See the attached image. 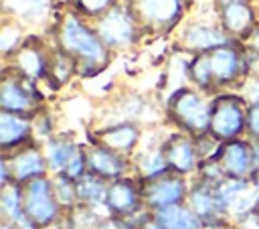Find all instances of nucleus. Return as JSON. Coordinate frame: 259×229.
<instances>
[{
	"instance_id": "nucleus-24",
	"label": "nucleus",
	"mask_w": 259,
	"mask_h": 229,
	"mask_svg": "<svg viewBox=\"0 0 259 229\" xmlns=\"http://www.w3.org/2000/svg\"><path fill=\"white\" fill-rule=\"evenodd\" d=\"M184 43L190 49H198L202 53H208V51L225 47L227 45V34L217 30V28H210V26H192L184 34Z\"/></svg>"
},
{
	"instance_id": "nucleus-36",
	"label": "nucleus",
	"mask_w": 259,
	"mask_h": 229,
	"mask_svg": "<svg viewBox=\"0 0 259 229\" xmlns=\"http://www.w3.org/2000/svg\"><path fill=\"white\" fill-rule=\"evenodd\" d=\"M0 229H12L10 225H6V223H0Z\"/></svg>"
},
{
	"instance_id": "nucleus-9",
	"label": "nucleus",
	"mask_w": 259,
	"mask_h": 229,
	"mask_svg": "<svg viewBox=\"0 0 259 229\" xmlns=\"http://www.w3.org/2000/svg\"><path fill=\"white\" fill-rule=\"evenodd\" d=\"M42 97L38 89L34 87V81L20 75L18 71L14 73H4L2 83H0V107L2 111L10 113H22L34 118L40 109Z\"/></svg>"
},
{
	"instance_id": "nucleus-26",
	"label": "nucleus",
	"mask_w": 259,
	"mask_h": 229,
	"mask_svg": "<svg viewBox=\"0 0 259 229\" xmlns=\"http://www.w3.org/2000/svg\"><path fill=\"white\" fill-rule=\"evenodd\" d=\"M53 190L55 197L63 209V213L73 211L79 205V197H77V180L69 178L67 174H53Z\"/></svg>"
},
{
	"instance_id": "nucleus-30",
	"label": "nucleus",
	"mask_w": 259,
	"mask_h": 229,
	"mask_svg": "<svg viewBox=\"0 0 259 229\" xmlns=\"http://www.w3.org/2000/svg\"><path fill=\"white\" fill-rule=\"evenodd\" d=\"M97 229H138V225L130 219H119V217H103L97 225Z\"/></svg>"
},
{
	"instance_id": "nucleus-21",
	"label": "nucleus",
	"mask_w": 259,
	"mask_h": 229,
	"mask_svg": "<svg viewBox=\"0 0 259 229\" xmlns=\"http://www.w3.org/2000/svg\"><path fill=\"white\" fill-rule=\"evenodd\" d=\"M0 213H2V223H8V225L26 217L22 184L12 180L6 184H0Z\"/></svg>"
},
{
	"instance_id": "nucleus-29",
	"label": "nucleus",
	"mask_w": 259,
	"mask_h": 229,
	"mask_svg": "<svg viewBox=\"0 0 259 229\" xmlns=\"http://www.w3.org/2000/svg\"><path fill=\"white\" fill-rule=\"evenodd\" d=\"M231 229H259V213L251 211L231 221Z\"/></svg>"
},
{
	"instance_id": "nucleus-10",
	"label": "nucleus",
	"mask_w": 259,
	"mask_h": 229,
	"mask_svg": "<svg viewBox=\"0 0 259 229\" xmlns=\"http://www.w3.org/2000/svg\"><path fill=\"white\" fill-rule=\"evenodd\" d=\"M105 207L111 217L130 219V221H136L138 217L148 213V209L144 205L140 180L134 176H123V178L111 180L107 186Z\"/></svg>"
},
{
	"instance_id": "nucleus-28",
	"label": "nucleus",
	"mask_w": 259,
	"mask_h": 229,
	"mask_svg": "<svg viewBox=\"0 0 259 229\" xmlns=\"http://www.w3.org/2000/svg\"><path fill=\"white\" fill-rule=\"evenodd\" d=\"M247 140L259 146V103H251L247 109Z\"/></svg>"
},
{
	"instance_id": "nucleus-18",
	"label": "nucleus",
	"mask_w": 259,
	"mask_h": 229,
	"mask_svg": "<svg viewBox=\"0 0 259 229\" xmlns=\"http://www.w3.org/2000/svg\"><path fill=\"white\" fill-rule=\"evenodd\" d=\"M107 186L109 182L103 180L101 176L93 174V172H87L83 174L79 180H77V197H79V205L103 215V217H109L107 213V207H105V199H107Z\"/></svg>"
},
{
	"instance_id": "nucleus-15",
	"label": "nucleus",
	"mask_w": 259,
	"mask_h": 229,
	"mask_svg": "<svg viewBox=\"0 0 259 229\" xmlns=\"http://www.w3.org/2000/svg\"><path fill=\"white\" fill-rule=\"evenodd\" d=\"M85 152H87V166H89V172L101 176L103 180L111 182V180H117V178H123L127 176V170H130V162L125 156L109 150V148H103L99 144H89L85 146Z\"/></svg>"
},
{
	"instance_id": "nucleus-22",
	"label": "nucleus",
	"mask_w": 259,
	"mask_h": 229,
	"mask_svg": "<svg viewBox=\"0 0 259 229\" xmlns=\"http://www.w3.org/2000/svg\"><path fill=\"white\" fill-rule=\"evenodd\" d=\"M134 166H136V172H138L140 180L156 178V176L168 172V164H166V158H164V152H162V142L158 146L148 148L146 152H140L136 156Z\"/></svg>"
},
{
	"instance_id": "nucleus-11",
	"label": "nucleus",
	"mask_w": 259,
	"mask_h": 229,
	"mask_svg": "<svg viewBox=\"0 0 259 229\" xmlns=\"http://www.w3.org/2000/svg\"><path fill=\"white\" fill-rule=\"evenodd\" d=\"M162 152L170 172L188 176L192 172H198L200 168L194 136H188L184 132H174L162 140Z\"/></svg>"
},
{
	"instance_id": "nucleus-31",
	"label": "nucleus",
	"mask_w": 259,
	"mask_h": 229,
	"mask_svg": "<svg viewBox=\"0 0 259 229\" xmlns=\"http://www.w3.org/2000/svg\"><path fill=\"white\" fill-rule=\"evenodd\" d=\"M111 0H79V6L89 14H101L109 10Z\"/></svg>"
},
{
	"instance_id": "nucleus-16",
	"label": "nucleus",
	"mask_w": 259,
	"mask_h": 229,
	"mask_svg": "<svg viewBox=\"0 0 259 229\" xmlns=\"http://www.w3.org/2000/svg\"><path fill=\"white\" fill-rule=\"evenodd\" d=\"M140 130L136 124L132 122H119L107 128H101L93 134V144H99L103 148H109L121 156H130L136 152L138 144H140Z\"/></svg>"
},
{
	"instance_id": "nucleus-4",
	"label": "nucleus",
	"mask_w": 259,
	"mask_h": 229,
	"mask_svg": "<svg viewBox=\"0 0 259 229\" xmlns=\"http://www.w3.org/2000/svg\"><path fill=\"white\" fill-rule=\"evenodd\" d=\"M214 162L225 178L259 182V148L247 138L223 142Z\"/></svg>"
},
{
	"instance_id": "nucleus-2",
	"label": "nucleus",
	"mask_w": 259,
	"mask_h": 229,
	"mask_svg": "<svg viewBox=\"0 0 259 229\" xmlns=\"http://www.w3.org/2000/svg\"><path fill=\"white\" fill-rule=\"evenodd\" d=\"M168 120L188 136H200L210 130V101L190 87L176 89L166 103Z\"/></svg>"
},
{
	"instance_id": "nucleus-17",
	"label": "nucleus",
	"mask_w": 259,
	"mask_h": 229,
	"mask_svg": "<svg viewBox=\"0 0 259 229\" xmlns=\"http://www.w3.org/2000/svg\"><path fill=\"white\" fill-rule=\"evenodd\" d=\"M180 8H182L180 0H134L132 6L136 18L156 28L170 26L178 18Z\"/></svg>"
},
{
	"instance_id": "nucleus-37",
	"label": "nucleus",
	"mask_w": 259,
	"mask_h": 229,
	"mask_svg": "<svg viewBox=\"0 0 259 229\" xmlns=\"http://www.w3.org/2000/svg\"><path fill=\"white\" fill-rule=\"evenodd\" d=\"M255 211H257V213H259V199H257V207H255Z\"/></svg>"
},
{
	"instance_id": "nucleus-33",
	"label": "nucleus",
	"mask_w": 259,
	"mask_h": 229,
	"mask_svg": "<svg viewBox=\"0 0 259 229\" xmlns=\"http://www.w3.org/2000/svg\"><path fill=\"white\" fill-rule=\"evenodd\" d=\"M134 223L138 225V229H166V227H162V225L154 219V215H152L150 211H148V213H144L142 217H138Z\"/></svg>"
},
{
	"instance_id": "nucleus-19",
	"label": "nucleus",
	"mask_w": 259,
	"mask_h": 229,
	"mask_svg": "<svg viewBox=\"0 0 259 229\" xmlns=\"http://www.w3.org/2000/svg\"><path fill=\"white\" fill-rule=\"evenodd\" d=\"M77 146L79 144L71 136H51L49 140H45L42 148H45L51 174H63L67 170Z\"/></svg>"
},
{
	"instance_id": "nucleus-3",
	"label": "nucleus",
	"mask_w": 259,
	"mask_h": 229,
	"mask_svg": "<svg viewBox=\"0 0 259 229\" xmlns=\"http://www.w3.org/2000/svg\"><path fill=\"white\" fill-rule=\"evenodd\" d=\"M249 103L243 95L221 93L210 99V134L221 142L243 138L247 130Z\"/></svg>"
},
{
	"instance_id": "nucleus-27",
	"label": "nucleus",
	"mask_w": 259,
	"mask_h": 229,
	"mask_svg": "<svg viewBox=\"0 0 259 229\" xmlns=\"http://www.w3.org/2000/svg\"><path fill=\"white\" fill-rule=\"evenodd\" d=\"M73 71H75V59L67 53H57L49 63V73L55 77L57 83H65Z\"/></svg>"
},
{
	"instance_id": "nucleus-20",
	"label": "nucleus",
	"mask_w": 259,
	"mask_h": 229,
	"mask_svg": "<svg viewBox=\"0 0 259 229\" xmlns=\"http://www.w3.org/2000/svg\"><path fill=\"white\" fill-rule=\"evenodd\" d=\"M152 215L166 229H204L202 221L196 217V213L186 203L154 211Z\"/></svg>"
},
{
	"instance_id": "nucleus-32",
	"label": "nucleus",
	"mask_w": 259,
	"mask_h": 229,
	"mask_svg": "<svg viewBox=\"0 0 259 229\" xmlns=\"http://www.w3.org/2000/svg\"><path fill=\"white\" fill-rule=\"evenodd\" d=\"M243 97L247 99V103H259V79H253L245 85V91H243Z\"/></svg>"
},
{
	"instance_id": "nucleus-8",
	"label": "nucleus",
	"mask_w": 259,
	"mask_h": 229,
	"mask_svg": "<svg viewBox=\"0 0 259 229\" xmlns=\"http://www.w3.org/2000/svg\"><path fill=\"white\" fill-rule=\"evenodd\" d=\"M140 186H142L144 205H146V209L150 213L166 209V207L182 205V203H186L188 193H190V184H188L186 176L170 172V170L160 174V176H156V178L140 180Z\"/></svg>"
},
{
	"instance_id": "nucleus-25",
	"label": "nucleus",
	"mask_w": 259,
	"mask_h": 229,
	"mask_svg": "<svg viewBox=\"0 0 259 229\" xmlns=\"http://www.w3.org/2000/svg\"><path fill=\"white\" fill-rule=\"evenodd\" d=\"M16 71L20 75L36 81L49 71V63L38 49L26 47V49H20V53L16 55Z\"/></svg>"
},
{
	"instance_id": "nucleus-12",
	"label": "nucleus",
	"mask_w": 259,
	"mask_h": 229,
	"mask_svg": "<svg viewBox=\"0 0 259 229\" xmlns=\"http://www.w3.org/2000/svg\"><path fill=\"white\" fill-rule=\"evenodd\" d=\"M221 203L229 215V219H237L245 213L255 211L259 199V182L253 180H231L225 178L217 184Z\"/></svg>"
},
{
	"instance_id": "nucleus-14",
	"label": "nucleus",
	"mask_w": 259,
	"mask_h": 229,
	"mask_svg": "<svg viewBox=\"0 0 259 229\" xmlns=\"http://www.w3.org/2000/svg\"><path fill=\"white\" fill-rule=\"evenodd\" d=\"M34 142V122L30 116L0 111V146L2 154L14 152Z\"/></svg>"
},
{
	"instance_id": "nucleus-5",
	"label": "nucleus",
	"mask_w": 259,
	"mask_h": 229,
	"mask_svg": "<svg viewBox=\"0 0 259 229\" xmlns=\"http://www.w3.org/2000/svg\"><path fill=\"white\" fill-rule=\"evenodd\" d=\"M49 162L45 156V148L36 142H30L14 152L2 154V180L0 184L6 182H18L26 184L34 178L49 176Z\"/></svg>"
},
{
	"instance_id": "nucleus-1",
	"label": "nucleus",
	"mask_w": 259,
	"mask_h": 229,
	"mask_svg": "<svg viewBox=\"0 0 259 229\" xmlns=\"http://www.w3.org/2000/svg\"><path fill=\"white\" fill-rule=\"evenodd\" d=\"M243 71H245L243 57L229 47L200 53L190 65V77L194 85L204 91L231 85L243 75Z\"/></svg>"
},
{
	"instance_id": "nucleus-13",
	"label": "nucleus",
	"mask_w": 259,
	"mask_h": 229,
	"mask_svg": "<svg viewBox=\"0 0 259 229\" xmlns=\"http://www.w3.org/2000/svg\"><path fill=\"white\" fill-rule=\"evenodd\" d=\"M136 32L134 16L125 8H109L97 22V36L103 41V45H113V47H123L132 43Z\"/></svg>"
},
{
	"instance_id": "nucleus-7",
	"label": "nucleus",
	"mask_w": 259,
	"mask_h": 229,
	"mask_svg": "<svg viewBox=\"0 0 259 229\" xmlns=\"http://www.w3.org/2000/svg\"><path fill=\"white\" fill-rule=\"evenodd\" d=\"M22 190H24V213L40 229L49 227L65 217V213L55 197L51 176L34 178L30 182L22 184Z\"/></svg>"
},
{
	"instance_id": "nucleus-23",
	"label": "nucleus",
	"mask_w": 259,
	"mask_h": 229,
	"mask_svg": "<svg viewBox=\"0 0 259 229\" xmlns=\"http://www.w3.org/2000/svg\"><path fill=\"white\" fill-rule=\"evenodd\" d=\"M223 22L227 30L235 34H245L253 30V12L247 6V2H229L223 4Z\"/></svg>"
},
{
	"instance_id": "nucleus-35",
	"label": "nucleus",
	"mask_w": 259,
	"mask_h": 229,
	"mask_svg": "<svg viewBox=\"0 0 259 229\" xmlns=\"http://www.w3.org/2000/svg\"><path fill=\"white\" fill-rule=\"evenodd\" d=\"M42 229H69V227H67L65 217H63L61 221H57V223H53V225H49V227H42Z\"/></svg>"
},
{
	"instance_id": "nucleus-6",
	"label": "nucleus",
	"mask_w": 259,
	"mask_h": 229,
	"mask_svg": "<svg viewBox=\"0 0 259 229\" xmlns=\"http://www.w3.org/2000/svg\"><path fill=\"white\" fill-rule=\"evenodd\" d=\"M61 45L67 55H71L73 59H79L83 65H91L95 69H99L107 59L105 45L97 36V32L89 30L83 22H79L73 16L67 18L63 24Z\"/></svg>"
},
{
	"instance_id": "nucleus-34",
	"label": "nucleus",
	"mask_w": 259,
	"mask_h": 229,
	"mask_svg": "<svg viewBox=\"0 0 259 229\" xmlns=\"http://www.w3.org/2000/svg\"><path fill=\"white\" fill-rule=\"evenodd\" d=\"M249 47H251V51L255 55H259V26H255L251 30V34H249Z\"/></svg>"
}]
</instances>
